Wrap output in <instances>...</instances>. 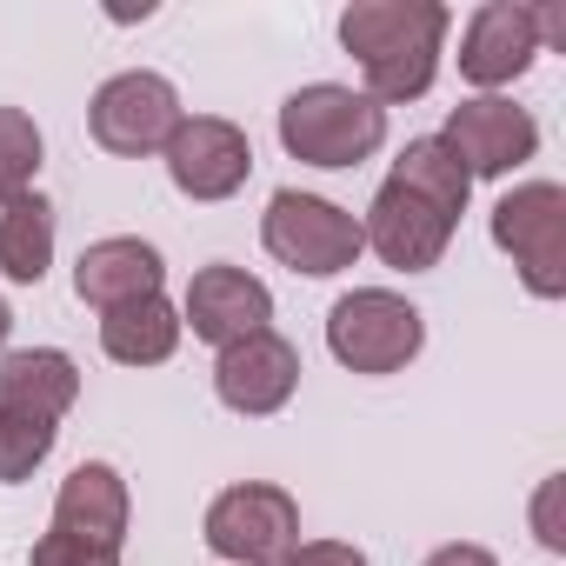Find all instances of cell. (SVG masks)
<instances>
[{"label": "cell", "mask_w": 566, "mask_h": 566, "mask_svg": "<svg viewBox=\"0 0 566 566\" xmlns=\"http://www.w3.org/2000/svg\"><path fill=\"white\" fill-rule=\"evenodd\" d=\"M167 154V180L187 193V200H233L253 174V140L247 127L220 120V114H193L174 127V140L160 147Z\"/></svg>", "instance_id": "10"}, {"label": "cell", "mask_w": 566, "mask_h": 566, "mask_svg": "<svg viewBox=\"0 0 566 566\" xmlns=\"http://www.w3.org/2000/svg\"><path fill=\"white\" fill-rule=\"evenodd\" d=\"M539 54H546L539 8H526V0H486V8H473V21L460 34V81L493 94V87H513Z\"/></svg>", "instance_id": "12"}, {"label": "cell", "mask_w": 566, "mask_h": 566, "mask_svg": "<svg viewBox=\"0 0 566 566\" xmlns=\"http://www.w3.org/2000/svg\"><path fill=\"white\" fill-rule=\"evenodd\" d=\"M200 533L227 566H280L301 546V500L273 480H240V486L213 493Z\"/></svg>", "instance_id": "6"}, {"label": "cell", "mask_w": 566, "mask_h": 566, "mask_svg": "<svg viewBox=\"0 0 566 566\" xmlns=\"http://www.w3.org/2000/svg\"><path fill=\"white\" fill-rule=\"evenodd\" d=\"M61 427H41V420H14V413H0V486H14L28 480L48 453H54Z\"/></svg>", "instance_id": "21"}, {"label": "cell", "mask_w": 566, "mask_h": 566, "mask_svg": "<svg viewBox=\"0 0 566 566\" xmlns=\"http://www.w3.org/2000/svg\"><path fill=\"white\" fill-rule=\"evenodd\" d=\"M54 266V207L41 193H21L0 207V273L14 287H41Z\"/></svg>", "instance_id": "18"}, {"label": "cell", "mask_w": 566, "mask_h": 566, "mask_svg": "<svg viewBox=\"0 0 566 566\" xmlns=\"http://www.w3.org/2000/svg\"><path fill=\"white\" fill-rule=\"evenodd\" d=\"M280 566H367V553L347 546V539H301Z\"/></svg>", "instance_id": "24"}, {"label": "cell", "mask_w": 566, "mask_h": 566, "mask_svg": "<svg viewBox=\"0 0 566 566\" xmlns=\"http://www.w3.org/2000/svg\"><path fill=\"white\" fill-rule=\"evenodd\" d=\"M180 307L167 294H147V301H127V307H107L101 314V347L114 367H160L174 360L180 347Z\"/></svg>", "instance_id": "17"}, {"label": "cell", "mask_w": 566, "mask_h": 566, "mask_svg": "<svg viewBox=\"0 0 566 566\" xmlns=\"http://www.w3.org/2000/svg\"><path fill=\"white\" fill-rule=\"evenodd\" d=\"M74 400H81V367H74V354H61V347L0 354V413L61 427Z\"/></svg>", "instance_id": "15"}, {"label": "cell", "mask_w": 566, "mask_h": 566, "mask_svg": "<svg viewBox=\"0 0 566 566\" xmlns=\"http://www.w3.org/2000/svg\"><path fill=\"white\" fill-rule=\"evenodd\" d=\"M493 247L520 266V287L533 301H566V187L520 180L493 200Z\"/></svg>", "instance_id": "5"}, {"label": "cell", "mask_w": 566, "mask_h": 566, "mask_svg": "<svg viewBox=\"0 0 566 566\" xmlns=\"http://www.w3.org/2000/svg\"><path fill=\"white\" fill-rule=\"evenodd\" d=\"M420 566H500L486 546H473V539H453V546H433Z\"/></svg>", "instance_id": "25"}, {"label": "cell", "mask_w": 566, "mask_h": 566, "mask_svg": "<svg viewBox=\"0 0 566 566\" xmlns=\"http://www.w3.org/2000/svg\"><path fill=\"white\" fill-rule=\"evenodd\" d=\"M440 140L460 154V167L473 180H506L513 167H526L539 154V120L526 107L500 101V94H473V101H460L447 114V134Z\"/></svg>", "instance_id": "9"}, {"label": "cell", "mask_w": 566, "mask_h": 566, "mask_svg": "<svg viewBox=\"0 0 566 566\" xmlns=\"http://www.w3.org/2000/svg\"><path fill=\"white\" fill-rule=\"evenodd\" d=\"M41 154H48V140H41L34 114H21V107H0V207H8V200H21V193H34Z\"/></svg>", "instance_id": "20"}, {"label": "cell", "mask_w": 566, "mask_h": 566, "mask_svg": "<svg viewBox=\"0 0 566 566\" xmlns=\"http://www.w3.org/2000/svg\"><path fill=\"white\" fill-rule=\"evenodd\" d=\"M28 566H120L114 546H94V539H74V533H41Z\"/></svg>", "instance_id": "22"}, {"label": "cell", "mask_w": 566, "mask_h": 566, "mask_svg": "<svg viewBox=\"0 0 566 566\" xmlns=\"http://www.w3.org/2000/svg\"><path fill=\"white\" fill-rule=\"evenodd\" d=\"M453 227H460V220L440 213L427 193H413V187H400V180H380V193H374V207H367V220H360V240H367L394 273H427V266L447 260Z\"/></svg>", "instance_id": "11"}, {"label": "cell", "mask_w": 566, "mask_h": 566, "mask_svg": "<svg viewBox=\"0 0 566 566\" xmlns=\"http://www.w3.org/2000/svg\"><path fill=\"white\" fill-rule=\"evenodd\" d=\"M387 180H400V187L427 193V200H433L440 213H453V220H460V213H467V200H473V174L460 167V154H453L440 134H420V140H407Z\"/></svg>", "instance_id": "19"}, {"label": "cell", "mask_w": 566, "mask_h": 566, "mask_svg": "<svg viewBox=\"0 0 566 566\" xmlns=\"http://www.w3.org/2000/svg\"><path fill=\"white\" fill-rule=\"evenodd\" d=\"M180 120H187V114H180L174 81H167V74H147V67H127V74L101 81V94H94V107H87V134H94L107 154H120V160L160 154Z\"/></svg>", "instance_id": "7"}, {"label": "cell", "mask_w": 566, "mask_h": 566, "mask_svg": "<svg viewBox=\"0 0 566 566\" xmlns=\"http://www.w3.org/2000/svg\"><path fill=\"white\" fill-rule=\"evenodd\" d=\"M559 493H566V473H546L539 493H533V539L546 553H566V526H559Z\"/></svg>", "instance_id": "23"}, {"label": "cell", "mask_w": 566, "mask_h": 566, "mask_svg": "<svg viewBox=\"0 0 566 566\" xmlns=\"http://www.w3.org/2000/svg\"><path fill=\"white\" fill-rule=\"evenodd\" d=\"M420 347H427V314L394 287H354L327 314V354L347 374H367V380L400 374L420 360Z\"/></svg>", "instance_id": "3"}, {"label": "cell", "mask_w": 566, "mask_h": 566, "mask_svg": "<svg viewBox=\"0 0 566 566\" xmlns=\"http://www.w3.org/2000/svg\"><path fill=\"white\" fill-rule=\"evenodd\" d=\"M160 280H167L160 247L140 240V233H114V240H94V247L81 253V266H74V294H81L94 314H107V307H127V301L160 294Z\"/></svg>", "instance_id": "14"}, {"label": "cell", "mask_w": 566, "mask_h": 566, "mask_svg": "<svg viewBox=\"0 0 566 566\" xmlns=\"http://www.w3.org/2000/svg\"><path fill=\"white\" fill-rule=\"evenodd\" d=\"M453 14L440 0H354L340 14V48L360 61V94L374 107H407L433 87Z\"/></svg>", "instance_id": "1"}, {"label": "cell", "mask_w": 566, "mask_h": 566, "mask_svg": "<svg viewBox=\"0 0 566 566\" xmlns=\"http://www.w3.org/2000/svg\"><path fill=\"white\" fill-rule=\"evenodd\" d=\"M213 394H220V407L227 413H240V420H266V413H280L294 394H301V347L287 340V334H247V340H233V347H220V360H213Z\"/></svg>", "instance_id": "8"}, {"label": "cell", "mask_w": 566, "mask_h": 566, "mask_svg": "<svg viewBox=\"0 0 566 566\" xmlns=\"http://www.w3.org/2000/svg\"><path fill=\"white\" fill-rule=\"evenodd\" d=\"M387 140V107H374L360 87H340V81H314V87H294L280 101V147L307 167H360L374 160Z\"/></svg>", "instance_id": "2"}, {"label": "cell", "mask_w": 566, "mask_h": 566, "mask_svg": "<svg viewBox=\"0 0 566 566\" xmlns=\"http://www.w3.org/2000/svg\"><path fill=\"white\" fill-rule=\"evenodd\" d=\"M260 240H266V253H273L280 266H294V273H307V280H334V273H347V266L367 253L360 213H347V207L327 200V193H301V187H280V193L266 200Z\"/></svg>", "instance_id": "4"}, {"label": "cell", "mask_w": 566, "mask_h": 566, "mask_svg": "<svg viewBox=\"0 0 566 566\" xmlns=\"http://www.w3.org/2000/svg\"><path fill=\"white\" fill-rule=\"evenodd\" d=\"M8 334H14V314H8V301H0V347H8Z\"/></svg>", "instance_id": "26"}, {"label": "cell", "mask_w": 566, "mask_h": 566, "mask_svg": "<svg viewBox=\"0 0 566 566\" xmlns=\"http://www.w3.org/2000/svg\"><path fill=\"white\" fill-rule=\"evenodd\" d=\"M127 520H134V500H127L120 467H107V460H81L54 493V533H74V539H94V546L120 553Z\"/></svg>", "instance_id": "16"}, {"label": "cell", "mask_w": 566, "mask_h": 566, "mask_svg": "<svg viewBox=\"0 0 566 566\" xmlns=\"http://www.w3.org/2000/svg\"><path fill=\"white\" fill-rule=\"evenodd\" d=\"M273 321V294H266V280H253L247 266H200L187 280V301H180V327H193V340L207 347H233L247 334H266Z\"/></svg>", "instance_id": "13"}]
</instances>
